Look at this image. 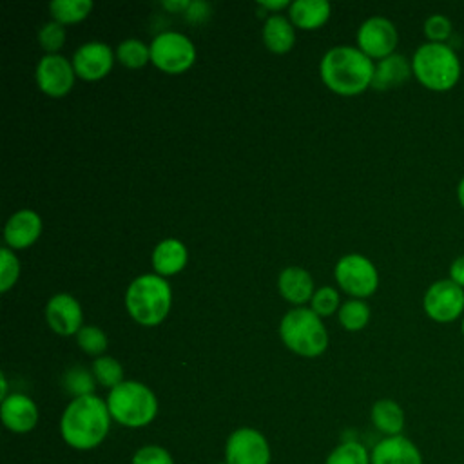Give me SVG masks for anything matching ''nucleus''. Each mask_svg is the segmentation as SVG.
Returning <instances> with one entry per match:
<instances>
[{
  "label": "nucleus",
  "mask_w": 464,
  "mask_h": 464,
  "mask_svg": "<svg viewBox=\"0 0 464 464\" xmlns=\"http://www.w3.org/2000/svg\"><path fill=\"white\" fill-rule=\"evenodd\" d=\"M116 51L105 42H87L82 44L72 54V67L78 78L85 82H98L105 78L114 65Z\"/></svg>",
  "instance_id": "13"
},
{
  "label": "nucleus",
  "mask_w": 464,
  "mask_h": 464,
  "mask_svg": "<svg viewBox=\"0 0 464 464\" xmlns=\"http://www.w3.org/2000/svg\"><path fill=\"white\" fill-rule=\"evenodd\" d=\"M422 33L426 36V42L433 44H448L453 36V24L446 14L433 13L430 14L422 24Z\"/></svg>",
  "instance_id": "31"
},
{
  "label": "nucleus",
  "mask_w": 464,
  "mask_h": 464,
  "mask_svg": "<svg viewBox=\"0 0 464 464\" xmlns=\"http://www.w3.org/2000/svg\"><path fill=\"white\" fill-rule=\"evenodd\" d=\"M375 62L357 45H335L328 49L319 63L323 83L339 96H357L372 87Z\"/></svg>",
  "instance_id": "2"
},
{
  "label": "nucleus",
  "mask_w": 464,
  "mask_h": 464,
  "mask_svg": "<svg viewBox=\"0 0 464 464\" xmlns=\"http://www.w3.org/2000/svg\"><path fill=\"white\" fill-rule=\"evenodd\" d=\"M457 201L459 205L464 208V176L459 179L457 183Z\"/></svg>",
  "instance_id": "40"
},
{
  "label": "nucleus",
  "mask_w": 464,
  "mask_h": 464,
  "mask_svg": "<svg viewBox=\"0 0 464 464\" xmlns=\"http://www.w3.org/2000/svg\"><path fill=\"white\" fill-rule=\"evenodd\" d=\"M411 60L413 78L428 91L448 92L457 87L462 63L453 45L424 42L415 51Z\"/></svg>",
  "instance_id": "3"
},
{
  "label": "nucleus",
  "mask_w": 464,
  "mask_h": 464,
  "mask_svg": "<svg viewBox=\"0 0 464 464\" xmlns=\"http://www.w3.org/2000/svg\"><path fill=\"white\" fill-rule=\"evenodd\" d=\"M150 63L165 74H183L196 62V45L178 31H163L152 38Z\"/></svg>",
  "instance_id": "7"
},
{
  "label": "nucleus",
  "mask_w": 464,
  "mask_h": 464,
  "mask_svg": "<svg viewBox=\"0 0 464 464\" xmlns=\"http://www.w3.org/2000/svg\"><path fill=\"white\" fill-rule=\"evenodd\" d=\"M116 60L127 69H141L150 62V47L140 38H125L116 47Z\"/></svg>",
  "instance_id": "25"
},
{
  "label": "nucleus",
  "mask_w": 464,
  "mask_h": 464,
  "mask_svg": "<svg viewBox=\"0 0 464 464\" xmlns=\"http://www.w3.org/2000/svg\"><path fill=\"white\" fill-rule=\"evenodd\" d=\"M38 406L36 402L20 392L9 393L2 402H0V419L5 430L11 433H29L36 428L38 424Z\"/></svg>",
  "instance_id": "15"
},
{
  "label": "nucleus",
  "mask_w": 464,
  "mask_h": 464,
  "mask_svg": "<svg viewBox=\"0 0 464 464\" xmlns=\"http://www.w3.org/2000/svg\"><path fill=\"white\" fill-rule=\"evenodd\" d=\"M105 402L112 420L130 430L149 426L160 410L156 393L145 382L134 379H125L109 390Z\"/></svg>",
  "instance_id": "5"
},
{
  "label": "nucleus",
  "mask_w": 464,
  "mask_h": 464,
  "mask_svg": "<svg viewBox=\"0 0 464 464\" xmlns=\"http://www.w3.org/2000/svg\"><path fill=\"white\" fill-rule=\"evenodd\" d=\"M44 221L38 212L31 208H22L9 216L4 227V241L11 250H25L34 245L42 234Z\"/></svg>",
  "instance_id": "16"
},
{
  "label": "nucleus",
  "mask_w": 464,
  "mask_h": 464,
  "mask_svg": "<svg viewBox=\"0 0 464 464\" xmlns=\"http://www.w3.org/2000/svg\"><path fill=\"white\" fill-rule=\"evenodd\" d=\"M448 277H450L453 283H457L459 286L464 288V254L457 256V257L450 263Z\"/></svg>",
  "instance_id": "37"
},
{
  "label": "nucleus",
  "mask_w": 464,
  "mask_h": 464,
  "mask_svg": "<svg viewBox=\"0 0 464 464\" xmlns=\"http://www.w3.org/2000/svg\"><path fill=\"white\" fill-rule=\"evenodd\" d=\"M190 5V0H165V2H161V7L163 9H167L169 13H185L187 11V7Z\"/></svg>",
  "instance_id": "39"
},
{
  "label": "nucleus",
  "mask_w": 464,
  "mask_h": 464,
  "mask_svg": "<svg viewBox=\"0 0 464 464\" xmlns=\"http://www.w3.org/2000/svg\"><path fill=\"white\" fill-rule=\"evenodd\" d=\"M112 417L105 399L83 395L71 399L60 417V435L63 442L76 451L98 448L109 435Z\"/></svg>",
  "instance_id": "1"
},
{
  "label": "nucleus",
  "mask_w": 464,
  "mask_h": 464,
  "mask_svg": "<svg viewBox=\"0 0 464 464\" xmlns=\"http://www.w3.org/2000/svg\"><path fill=\"white\" fill-rule=\"evenodd\" d=\"M0 401H4L7 395H9V388H7V377L2 373L0 375Z\"/></svg>",
  "instance_id": "41"
},
{
  "label": "nucleus",
  "mask_w": 464,
  "mask_h": 464,
  "mask_svg": "<svg viewBox=\"0 0 464 464\" xmlns=\"http://www.w3.org/2000/svg\"><path fill=\"white\" fill-rule=\"evenodd\" d=\"M337 286L352 299H366L379 288V272L373 261L362 254H346L334 266Z\"/></svg>",
  "instance_id": "8"
},
{
  "label": "nucleus",
  "mask_w": 464,
  "mask_h": 464,
  "mask_svg": "<svg viewBox=\"0 0 464 464\" xmlns=\"http://www.w3.org/2000/svg\"><path fill=\"white\" fill-rule=\"evenodd\" d=\"M292 2L288 0H259L257 7H261V11H270V14H279V11L288 9Z\"/></svg>",
  "instance_id": "38"
},
{
  "label": "nucleus",
  "mask_w": 464,
  "mask_h": 464,
  "mask_svg": "<svg viewBox=\"0 0 464 464\" xmlns=\"http://www.w3.org/2000/svg\"><path fill=\"white\" fill-rule=\"evenodd\" d=\"M460 334H462V337H464V317L460 319Z\"/></svg>",
  "instance_id": "42"
},
{
  "label": "nucleus",
  "mask_w": 464,
  "mask_h": 464,
  "mask_svg": "<svg viewBox=\"0 0 464 464\" xmlns=\"http://www.w3.org/2000/svg\"><path fill=\"white\" fill-rule=\"evenodd\" d=\"M324 464H372L370 451L357 439L339 442L324 459Z\"/></svg>",
  "instance_id": "27"
},
{
  "label": "nucleus",
  "mask_w": 464,
  "mask_h": 464,
  "mask_svg": "<svg viewBox=\"0 0 464 464\" xmlns=\"http://www.w3.org/2000/svg\"><path fill=\"white\" fill-rule=\"evenodd\" d=\"M76 343L80 346V350L87 355H92L94 359L100 355H105L103 352L109 346L107 335L100 326L94 324H83L80 328V332L76 334Z\"/></svg>",
  "instance_id": "30"
},
{
  "label": "nucleus",
  "mask_w": 464,
  "mask_h": 464,
  "mask_svg": "<svg viewBox=\"0 0 464 464\" xmlns=\"http://www.w3.org/2000/svg\"><path fill=\"white\" fill-rule=\"evenodd\" d=\"M332 14V5L326 0H294L288 7V18L297 29L315 31L323 27Z\"/></svg>",
  "instance_id": "21"
},
{
  "label": "nucleus",
  "mask_w": 464,
  "mask_h": 464,
  "mask_svg": "<svg viewBox=\"0 0 464 464\" xmlns=\"http://www.w3.org/2000/svg\"><path fill=\"white\" fill-rule=\"evenodd\" d=\"M225 464H270L272 450L266 437L252 428L241 426L236 428L225 442L223 450Z\"/></svg>",
  "instance_id": "10"
},
{
  "label": "nucleus",
  "mask_w": 464,
  "mask_h": 464,
  "mask_svg": "<svg viewBox=\"0 0 464 464\" xmlns=\"http://www.w3.org/2000/svg\"><path fill=\"white\" fill-rule=\"evenodd\" d=\"M337 317L344 330L359 332L370 323L372 310L364 299H348L341 303Z\"/></svg>",
  "instance_id": "26"
},
{
  "label": "nucleus",
  "mask_w": 464,
  "mask_h": 464,
  "mask_svg": "<svg viewBox=\"0 0 464 464\" xmlns=\"http://www.w3.org/2000/svg\"><path fill=\"white\" fill-rule=\"evenodd\" d=\"M357 47L373 62H379L395 53L399 44V31L386 16L366 18L355 34Z\"/></svg>",
  "instance_id": "11"
},
{
  "label": "nucleus",
  "mask_w": 464,
  "mask_h": 464,
  "mask_svg": "<svg viewBox=\"0 0 464 464\" xmlns=\"http://www.w3.org/2000/svg\"><path fill=\"white\" fill-rule=\"evenodd\" d=\"M44 315H45L49 328L62 337L76 335L80 332V328L83 326L82 304L78 303L76 297H72L67 292L54 294L47 301Z\"/></svg>",
  "instance_id": "14"
},
{
  "label": "nucleus",
  "mask_w": 464,
  "mask_h": 464,
  "mask_svg": "<svg viewBox=\"0 0 464 464\" xmlns=\"http://www.w3.org/2000/svg\"><path fill=\"white\" fill-rule=\"evenodd\" d=\"M422 310L433 323L451 324L464 317V288L450 277L433 281L422 295Z\"/></svg>",
  "instance_id": "9"
},
{
  "label": "nucleus",
  "mask_w": 464,
  "mask_h": 464,
  "mask_svg": "<svg viewBox=\"0 0 464 464\" xmlns=\"http://www.w3.org/2000/svg\"><path fill=\"white\" fill-rule=\"evenodd\" d=\"M92 7L94 4L91 0H53L49 4L53 20L62 25L78 24L85 20L91 14Z\"/></svg>",
  "instance_id": "24"
},
{
  "label": "nucleus",
  "mask_w": 464,
  "mask_h": 464,
  "mask_svg": "<svg viewBox=\"0 0 464 464\" xmlns=\"http://www.w3.org/2000/svg\"><path fill=\"white\" fill-rule=\"evenodd\" d=\"M150 261H152L154 274L167 279L170 276L179 274L187 266L188 250L183 241H179L176 237H167V239H161L154 246Z\"/></svg>",
  "instance_id": "20"
},
{
  "label": "nucleus",
  "mask_w": 464,
  "mask_h": 464,
  "mask_svg": "<svg viewBox=\"0 0 464 464\" xmlns=\"http://www.w3.org/2000/svg\"><path fill=\"white\" fill-rule=\"evenodd\" d=\"M413 76L411 60L401 53H393L379 62H375V72L372 80V89L392 91L402 87Z\"/></svg>",
  "instance_id": "18"
},
{
  "label": "nucleus",
  "mask_w": 464,
  "mask_h": 464,
  "mask_svg": "<svg viewBox=\"0 0 464 464\" xmlns=\"http://www.w3.org/2000/svg\"><path fill=\"white\" fill-rule=\"evenodd\" d=\"M277 290L285 301L295 306L310 303L315 286L308 270L301 266H286L277 276Z\"/></svg>",
  "instance_id": "19"
},
{
  "label": "nucleus",
  "mask_w": 464,
  "mask_h": 464,
  "mask_svg": "<svg viewBox=\"0 0 464 464\" xmlns=\"http://www.w3.org/2000/svg\"><path fill=\"white\" fill-rule=\"evenodd\" d=\"M20 277V261L16 252L9 246H2L0 250V292H9Z\"/></svg>",
  "instance_id": "32"
},
{
  "label": "nucleus",
  "mask_w": 464,
  "mask_h": 464,
  "mask_svg": "<svg viewBox=\"0 0 464 464\" xmlns=\"http://www.w3.org/2000/svg\"><path fill=\"white\" fill-rule=\"evenodd\" d=\"M65 25L51 20L40 27L38 44L45 54H58V51L65 45Z\"/></svg>",
  "instance_id": "33"
},
{
  "label": "nucleus",
  "mask_w": 464,
  "mask_h": 464,
  "mask_svg": "<svg viewBox=\"0 0 464 464\" xmlns=\"http://www.w3.org/2000/svg\"><path fill=\"white\" fill-rule=\"evenodd\" d=\"M172 306V288L158 274L134 277L125 290V310L141 326H158Z\"/></svg>",
  "instance_id": "4"
},
{
  "label": "nucleus",
  "mask_w": 464,
  "mask_h": 464,
  "mask_svg": "<svg viewBox=\"0 0 464 464\" xmlns=\"http://www.w3.org/2000/svg\"><path fill=\"white\" fill-rule=\"evenodd\" d=\"M263 44L274 54L288 53L295 44V27L285 14H270L263 24Z\"/></svg>",
  "instance_id": "22"
},
{
  "label": "nucleus",
  "mask_w": 464,
  "mask_h": 464,
  "mask_svg": "<svg viewBox=\"0 0 464 464\" xmlns=\"http://www.w3.org/2000/svg\"><path fill=\"white\" fill-rule=\"evenodd\" d=\"M372 464H422L419 446L406 435L382 437L370 451Z\"/></svg>",
  "instance_id": "17"
},
{
  "label": "nucleus",
  "mask_w": 464,
  "mask_h": 464,
  "mask_svg": "<svg viewBox=\"0 0 464 464\" xmlns=\"http://www.w3.org/2000/svg\"><path fill=\"white\" fill-rule=\"evenodd\" d=\"M341 301L339 294L334 286H321L315 288L312 299H310V308L319 315V317H328L334 312H339Z\"/></svg>",
  "instance_id": "34"
},
{
  "label": "nucleus",
  "mask_w": 464,
  "mask_h": 464,
  "mask_svg": "<svg viewBox=\"0 0 464 464\" xmlns=\"http://www.w3.org/2000/svg\"><path fill=\"white\" fill-rule=\"evenodd\" d=\"M283 344L301 357H319L328 348V332L323 319L308 306L290 308L279 323Z\"/></svg>",
  "instance_id": "6"
},
{
  "label": "nucleus",
  "mask_w": 464,
  "mask_h": 464,
  "mask_svg": "<svg viewBox=\"0 0 464 464\" xmlns=\"http://www.w3.org/2000/svg\"><path fill=\"white\" fill-rule=\"evenodd\" d=\"M34 78L38 89L44 94L51 98H62L72 91L76 72L72 62L63 54H44L36 63Z\"/></svg>",
  "instance_id": "12"
},
{
  "label": "nucleus",
  "mask_w": 464,
  "mask_h": 464,
  "mask_svg": "<svg viewBox=\"0 0 464 464\" xmlns=\"http://www.w3.org/2000/svg\"><path fill=\"white\" fill-rule=\"evenodd\" d=\"M91 372L96 379V382L107 390H112L120 382H123V366L118 359L111 355H100L92 361Z\"/></svg>",
  "instance_id": "29"
},
{
  "label": "nucleus",
  "mask_w": 464,
  "mask_h": 464,
  "mask_svg": "<svg viewBox=\"0 0 464 464\" xmlns=\"http://www.w3.org/2000/svg\"><path fill=\"white\" fill-rule=\"evenodd\" d=\"M370 420L379 433H382L384 437H393V435H402L406 415L402 406L397 401L379 399L372 404Z\"/></svg>",
  "instance_id": "23"
},
{
  "label": "nucleus",
  "mask_w": 464,
  "mask_h": 464,
  "mask_svg": "<svg viewBox=\"0 0 464 464\" xmlns=\"http://www.w3.org/2000/svg\"><path fill=\"white\" fill-rule=\"evenodd\" d=\"M130 464H174V457L160 444H145L134 451Z\"/></svg>",
  "instance_id": "35"
},
{
  "label": "nucleus",
  "mask_w": 464,
  "mask_h": 464,
  "mask_svg": "<svg viewBox=\"0 0 464 464\" xmlns=\"http://www.w3.org/2000/svg\"><path fill=\"white\" fill-rule=\"evenodd\" d=\"M96 379L91 372V368H83V366H71L63 377H62V386L63 390L72 397H83V395H92L96 390Z\"/></svg>",
  "instance_id": "28"
},
{
  "label": "nucleus",
  "mask_w": 464,
  "mask_h": 464,
  "mask_svg": "<svg viewBox=\"0 0 464 464\" xmlns=\"http://www.w3.org/2000/svg\"><path fill=\"white\" fill-rule=\"evenodd\" d=\"M210 13H212V9H210V4H208V2L194 0V2H190V5L187 7V11L183 13V16H185V20L190 22V24H201V22H205V20L210 18Z\"/></svg>",
  "instance_id": "36"
}]
</instances>
